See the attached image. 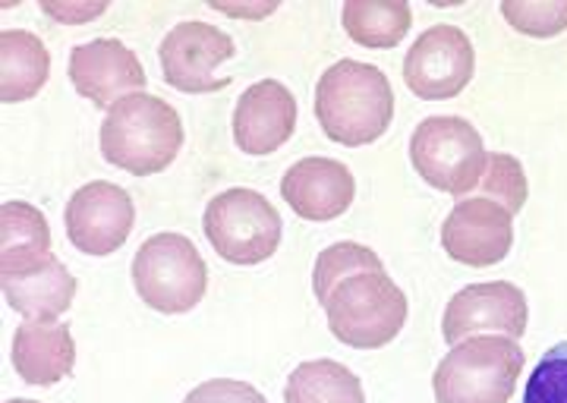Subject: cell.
<instances>
[{"label": "cell", "mask_w": 567, "mask_h": 403, "mask_svg": "<svg viewBox=\"0 0 567 403\" xmlns=\"http://www.w3.org/2000/svg\"><path fill=\"white\" fill-rule=\"evenodd\" d=\"M281 196L303 221H334L357 199V180L350 167L334 158H303L287 167Z\"/></svg>", "instance_id": "cell-15"}, {"label": "cell", "mask_w": 567, "mask_h": 403, "mask_svg": "<svg viewBox=\"0 0 567 403\" xmlns=\"http://www.w3.org/2000/svg\"><path fill=\"white\" fill-rule=\"evenodd\" d=\"M133 287L148 309L164 316H183L203 302L208 290V268L189 237L155 234L142 242L133 259Z\"/></svg>", "instance_id": "cell-6"}, {"label": "cell", "mask_w": 567, "mask_h": 403, "mask_svg": "<svg viewBox=\"0 0 567 403\" xmlns=\"http://www.w3.org/2000/svg\"><path fill=\"white\" fill-rule=\"evenodd\" d=\"M476 70V51L457 25H432L404 58L406 89L423 101H447L464 92Z\"/></svg>", "instance_id": "cell-9"}, {"label": "cell", "mask_w": 567, "mask_h": 403, "mask_svg": "<svg viewBox=\"0 0 567 403\" xmlns=\"http://www.w3.org/2000/svg\"><path fill=\"white\" fill-rule=\"evenodd\" d=\"M514 246V215L486 196L461 199L442 224V249L454 262L488 268L505 262Z\"/></svg>", "instance_id": "cell-12"}, {"label": "cell", "mask_w": 567, "mask_h": 403, "mask_svg": "<svg viewBox=\"0 0 567 403\" xmlns=\"http://www.w3.org/2000/svg\"><path fill=\"white\" fill-rule=\"evenodd\" d=\"M158 58H162L164 82L171 89L186 95H205L230 85V76H215V70L237 58V44L218 25L189 20L177 22L164 35Z\"/></svg>", "instance_id": "cell-8"}, {"label": "cell", "mask_w": 567, "mask_h": 403, "mask_svg": "<svg viewBox=\"0 0 567 403\" xmlns=\"http://www.w3.org/2000/svg\"><path fill=\"white\" fill-rule=\"evenodd\" d=\"M385 265L379 259V252H372L363 242H334L319 252L316 259V271H312V290H316V300L322 302L331 297V290L347 278L360 275V271H382Z\"/></svg>", "instance_id": "cell-22"}, {"label": "cell", "mask_w": 567, "mask_h": 403, "mask_svg": "<svg viewBox=\"0 0 567 403\" xmlns=\"http://www.w3.org/2000/svg\"><path fill=\"white\" fill-rule=\"evenodd\" d=\"M297 130V99L278 80L252 82L234 107V142L246 155H271Z\"/></svg>", "instance_id": "cell-14"}, {"label": "cell", "mask_w": 567, "mask_h": 403, "mask_svg": "<svg viewBox=\"0 0 567 403\" xmlns=\"http://www.w3.org/2000/svg\"><path fill=\"white\" fill-rule=\"evenodd\" d=\"M66 237L85 256H111L130 240L136 224V205L130 193L107 180L80 186L63 211Z\"/></svg>", "instance_id": "cell-10"}, {"label": "cell", "mask_w": 567, "mask_h": 403, "mask_svg": "<svg viewBox=\"0 0 567 403\" xmlns=\"http://www.w3.org/2000/svg\"><path fill=\"white\" fill-rule=\"evenodd\" d=\"M0 287L7 306L20 312L25 322H58V316H63L76 297V278L58 256L29 275L0 278Z\"/></svg>", "instance_id": "cell-18"}, {"label": "cell", "mask_w": 567, "mask_h": 403, "mask_svg": "<svg viewBox=\"0 0 567 403\" xmlns=\"http://www.w3.org/2000/svg\"><path fill=\"white\" fill-rule=\"evenodd\" d=\"M7 403H39V401H22V397H13V401H7Z\"/></svg>", "instance_id": "cell-29"}, {"label": "cell", "mask_w": 567, "mask_h": 403, "mask_svg": "<svg viewBox=\"0 0 567 403\" xmlns=\"http://www.w3.org/2000/svg\"><path fill=\"white\" fill-rule=\"evenodd\" d=\"M145 70L140 58L117 39H95L76 44L70 54V82L82 99L111 111L126 95L145 89Z\"/></svg>", "instance_id": "cell-13"}, {"label": "cell", "mask_w": 567, "mask_h": 403, "mask_svg": "<svg viewBox=\"0 0 567 403\" xmlns=\"http://www.w3.org/2000/svg\"><path fill=\"white\" fill-rule=\"evenodd\" d=\"M524 403H567V341L543 353L527 379Z\"/></svg>", "instance_id": "cell-25"}, {"label": "cell", "mask_w": 567, "mask_h": 403, "mask_svg": "<svg viewBox=\"0 0 567 403\" xmlns=\"http://www.w3.org/2000/svg\"><path fill=\"white\" fill-rule=\"evenodd\" d=\"M410 162L432 189L466 199L486 174L488 152L464 117H425L410 136Z\"/></svg>", "instance_id": "cell-5"}, {"label": "cell", "mask_w": 567, "mask_h": 403, "mask_svg": "<svg viewBox=\"0 0 567 403\" xmlns=\"http://www.w3.org/2000/svg\"><path fill=\"white\" fill-rule=\"evenodd\" d=\"M312 107L328 140L360 148L388 133L394 117V92L379 66L338 61L319 76Z\"/></svg>", "instance_id": "cell-1"}, {"label": "cell", "mask_w": 567, "mask_h": 403, "mask_svg": "<svg viewBox=\"0 0 567 403\" xmlns=\"http://www.w3.org/2000/svg\"><path fill=\"white\" fill-rule=\"evenodd\" d=\"M183 403H268L259 388L237 379H212L196 384Z\"/></svg>", "instance_id": "cell-26"}, {"label": "cell", "mask_w": 567, "mask_h": 403, "mask_svg": "<svg viewBox=\"0 0 567 403\" xmlns=\"http://www.w3.org/2000/svg\"><path fill=\"white\" fill-rule=\"evenodd\" d=\"M527 297L517 283H470L464 290H457L447 302L442 334L451 347L466 341V338H476V334H492V331L520 341L527 331Z\"/></svg>", "instance_id": "cell-11"}, {"label": "cell", "mask_w": 567, "mask_h": 403, "mask_svg": "<svg viewBox=\"0 0 567 403\" xmlns=\"http://www.w3.org/2000/svg\"><path fill=\"white\" fill-rule=\"evenodd\" d=\"M524 350L505 334H476L454 343L432 375L439 403H511L524 372Z\"/></svg>", "instance_id": "cell-3"}, {"label": "cell", "mask_w": 567, "mask_h": 403, "mask_svg": "<svg viewBox=\"0 0 567 403\" xmlns=\"http://www.w3.org/2000/svg\"><path fill=\"white\" fill-rule=\"evenodd\" d=\"M212 10H221L227 17H268V13L278 10V3H265V7H224V3L212 0Z\"/></svg>", "instance_id": "cell-28"}, {"label": "cell", "mask_w": 567, "mask_h": 403, "mask_svg": "<svg viewBox=\"0 0 567 403\" xmlns=\"http://www.w3.org/2000/svg\"><path fill=\"white\" fill-rule=\"evenodd\" d=\"M10 360L22 382L48 388L73 372L76 343L70 328L61 322H22L13 331Z\"/></svg>", "instance_id": "cell-16"}, {"label": "cell", "mask_w": 567, "mask_h": 403, "mask_svg": "<svg viewBox=\"0 0 567 403\" xmlns=\"http://www.w3.org/2000/svg\"><path fill=\"white\" fill-rule=\"evenodd\" d=\"M51 227L35 205L3 202L0 205V278L29 275L51 262Z\"/></svg>", "instance_id": "cell-17"}, {"label": "cell", "mask_w": 567, "mask_h": 403, "mask_svg": "<svg viewBox=\"0 0 567 403\" xmlns=\"http://www.w3.org/2000/svg\"><path fill=\"white\" fill-rule=\"evenodd\" d=\"M183 148L181 114L158 95L136 92L117 101L102 123L104 162L133 177H152L171 167Z\"/></svg>", "instance_id": "cell-2"}, {"label": "cell", "mask_w": 567, "mask_h": 403, "mask_svg": "<svg viewBox=\"0 0 567 403\" xmlns=\"http://www.w3.org/2000/svg\"><path fill=\"white\" fill-rule=\"evenodd\" d=\"M331 334L353 350H379L401 334L406 324L404 290L388 278V271H360L341 281L324 300Z\"/></svg>", "instance_id": "cell-4"}, {"label": "cell", "mask_w": 567, "mask_h": 403, "mask_svg": "<svg viewBox=\"0 0 567 403\" xmlns=\"http://www.w3.org/2000/svg\"><path fill=\"white\" fill-rule=\"evenodd\" d=\"M502 17L529 39H555L567 29V0H502Z\"/></svg>", "instance_id": "cell-23"}, {"label": "cell", "mask_w": 567, "mask_h": 403, "mask_svg": "<svg viewBox=\"0 0 567 403\" xmlns=\"http://www.w3.org/2000/svg\"><path fill=\"white\" fill-rule=\"evenodd\" d=\"M41 10L54 20L66 22V25H82V22L102 17L107 3H51V0H41Z\"/></svg>", "instance_id": "cell-27"}, {"label": "cell", "mask_w": 567, "mask_h": 403, "mask_svg": "<svg viewBox=\"0 0 567 403\" xmlns=\"http://www.w3.org/2000/svg\"><path fill=\"white\" fill-rule=\"evenodd\" d=\"M51 73V54L35 32H0V101L20 104L39 95Z\"/></svg>", "instance_id": "cell-19"}, {"label": "cell", "mask_w": 567, "mask_h": 403, "mask_svg": "<svg viewBox=\"0 0 567 403\" xmlns=\"http://www.w3.org/2000/svg\"><path fill=\"white\" fill-rule=\"evenodd\" d=\"M203 230L224 262L259 265L281 246L278 208L256 189H227L205 205Z\"/></svg>", "instance_id": "cell-7"}, {"label": "cell", "mask_w": 567, "mask_h": 403, "mask_svg": "<svg viewBox=\"0 0 567 403\" xmlns=\"http://www.w3.org/2000/svg\"><path fill=\"white\" fill-rule=\"evenodd\" d=\"M341 20L357 44L385 51L404 41L413 25V10L406 0H344Z\"/></svg>", "instance_id": "cell-20"}, {"label": "cell", "mask_w": 567, "mask_h": 403, "mask_svg": "<svg viewBox=\"0 0 567 403\" xmlns=\"http://www.w3.org/2000/svg\"><path fill=\"white\" fill-rule=\"evenodd\" d=\"M284 403H365L363 382L334 360L300 363L284 388Z\"/></svg>", "instance_id": "cell-21"}, {"label": "cell", "mask_w": 567, "mask_h": 403, "mask_svg": "<svg viewBox=\"0 0 567 403\" xmlns=\"http://www.w3.org/2000/svg\"><path fill=\"white\" fill-rule=\"evenodd\" d=\"M486 199L505 205L511 215H517L524 205H527V174H524V164L517 162L514 155L505 152H488L486 174L476 186Z\"/></svg>", "instance_id": "cell-24"}]
</instances>
